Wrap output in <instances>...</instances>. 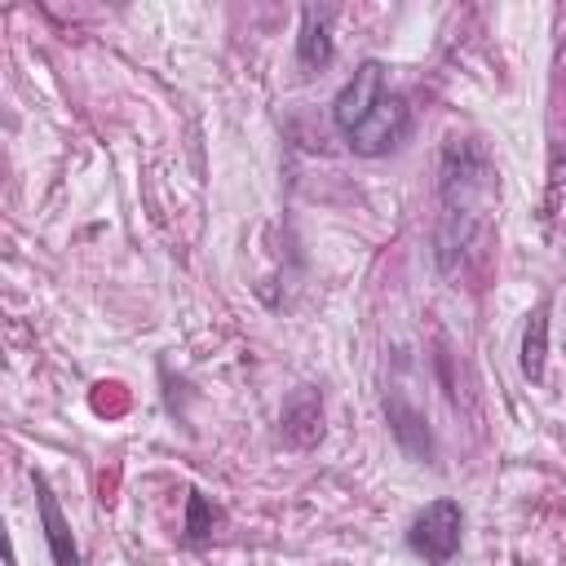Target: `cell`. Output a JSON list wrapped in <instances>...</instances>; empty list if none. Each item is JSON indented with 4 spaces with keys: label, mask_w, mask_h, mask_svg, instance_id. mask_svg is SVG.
I'll return each mask as SVG.
<instances>
[{
    "label": "cell",
    "mask_w": 566,
    "mask_h": 566,
    "mask_svg": "<svg viewBox=\"0 0 566 566\" xmlns=\"http://www.w3.org/2000/svg\"><path fill=\"white\" fill-rule=\"evenodd\" d=\"M438 199H442V217H438V265L451 270L455 256L478 239V230L486 226V208L495 199V164L482 150V142L473 137H451L442 146V164H438Z\"/></svg>",
    "instance_id": "6da1fadb"
},
{
    "label": "cell",
    "mask_w": 566,
    "mask_h": 566,
    "mask_svg": "<svg viewBox=\"0 0 566 566\" xmlns=\"http://www.w3.org/2000/svg\"><path fill=\"white\" fill-rule=\"evenodd\" d=\"M407 133H411V106H407V97H402V93H385V97L345 133V146H349L354 155L376 159V155L398 150V146L407 142Z\"/></svg>",
    "instance_id": "7a4b0ae2"
},
{
    "label": "cell",
    "mask_w": 566,
    "mask_h": 566,
    "mask_svg": "<svg viewBox=\"0 0 566 566\" xmlns=\"http://www.w3.org/2000/svg\"><path fill=\"white\" fill-rule=\"evenodd\" d=\"M212 517H217V513L208 509L203 495H190V500H186V535H190V539H203V535L212 531Z\"/></svg>",
    "instance_id": "30bf717a"
},
{
    "label": "cell",
    "mask_w": 566,
    "mask_h": 566,
    "mask_svg": "<svg viewBox=\"0 0 566 566\" xmlns=\"http://www.w3.org/2000/svg\"><path fill=\"white\" fill-rule=\"evenodd\" d=\"M544 358H548V305L539 301L526 314V332H522V376L531 385L544 380Z\"/></svg>",
    "instance_id": "9c48e42d"
},
{
    "label": "cell",
    "mask_w": 566,
    "mask_h": 566,
    "mask_svg": "<svg viewBox=\"0 0 566 566\" xmlns=\"http://www.w3.org/2000/svg\"><path fill=\"white\" fill-rule=\"evenodd\" d=\"M332 9H318V4H305L301 9V35H296V62L301 71H323L332 62Z\"/></svg>",
    "instance_id": "52a82bcc"
},
{
    "label": "cell",
    "mask_w": 566,
    "mask_h": 566,
    "mask_svg": "<svg viewBox=\"0 0 566 566\" xmlns=\"http://www.w3.org/2000/svg\"><path fill=\"white\" fill-rule=\"evenodd\" d=\"M35 500H40V522H44V539H49V553H53V566H80V548L71 539V522L62 517L53 491L44 486V478H35Z\"/></svg>",
    "instance_id": "ba28073f"
},
{
    "label": "cell",
    "mask_w": 566,
    "mask_h": 566,
    "mask_svg": "<svg viewBox=\"0 0 566 566\" xmlns=\"http://www.w3.org/2000/svg\"><path fill=\"white\" fill-rule=\"evenodd\" d=\"M385 93H389V88H385V62H376V57L358 62L354 75L340 84V93H336V102H332V124L340 128V137H345Z\"/></svg>",
    "instance_id": "277c9868"
},
{
    "label": "cell",
    "mask_w": 566,
    "mask_h": 566,
    "mask_svg": "<svg viewBox=\"0 0 566 566\" xmlns=\"http://www.w3.org/2000/svg\"><path fill=\"white\" fill-rule=\"evenodd\" d=\"M385 416H389V433H394V442L411 455V460H433V433H429V424H424V416L407 402V398H398V394H389L385 398Z\"/></svg>",
    "instance_id": "5b68a950"
},
{
    "label": "cell",
    "mask_w": 566,
    "mask_h": 566,
    "mask_svg": "<svg viewBox=\"0 0 566 566\" xmlns=\"http://www.w3.org/2000/svg\"><path fill=\"white\" fill-rule=\"evenodd\" d=\"M283 438L292 447H314L323 438V398H318V389L305 385L283 402Z\"/></svg>",
    "instance_id": "8992f818"
},
{
    "label": "cell",
    "mask_w": 566,
    "mask_h": 566,
    "mask_svg": "<svg viewBox=\"0 0 566 566\" xmlns=\"http://www.w3.org/2000/svg\"><path fill=\"white\" fill-rule=\"evenodd\" d=\"M460 535H464V513L455 500H433L424 504L411 526H407V544L416 557H424L429 566H447L460 553Z\"/></svg>",
    "instance_id": "3957f363"
}]
</instances>
